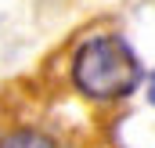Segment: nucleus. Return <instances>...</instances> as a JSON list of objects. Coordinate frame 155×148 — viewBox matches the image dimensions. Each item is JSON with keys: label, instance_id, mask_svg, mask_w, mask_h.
<instances>
[{"label": "nucleus", "instance_id": "nucleus-3", "mask_svg": "<svg viewBox=\"0 0 155 148\" xmlns=\"http://www.w3.org/2000/svg\"><path fill=\"white\" fill-rule=\"evenodd\" d=\"M148 101H152V109H155V69H152V76H148Z\"/></svg>", "mask_w": 155, "mask_h": 148}, {"label": "nucleus", "instance_id": "nucleus-1", "mask_svg": "<svg viewBox=\"0 0 155 148\" xmlns=\"http://www.w3.org/2000/svg\"><path fill=\"white\" fill-rule=\"evenodd\" d=\"M69 72H72V87L79 90V98H87L90 105L130 101L137 94V87L144 83L141 54L119 33L87 36L72 54Z\"/></svg>", "mask_w": 155, "mask_h": 148}, {"label": "nucleus", "instance_id": "nucleus-2", "mask_svg": "<svg viewBox=\"0 0 155 148\" xmlns=\"http://www.w3.org/2000/svg\"><path fill=\"white\" fill-rule=\"evenodd\" d=\"M0 148H61L40 126H11L0 134Z\"/></svg>", "mask_w": 155, "mask_h": 148}]
</instances>
